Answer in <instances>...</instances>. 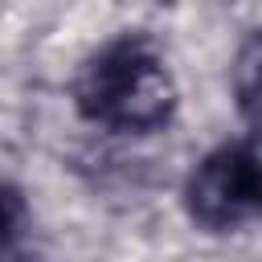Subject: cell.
I'll return each instance as SVG.
<instances>
[{
    "label": "cell",
    "mask_w": 262,
    "mask_h": 262,
    "mask_svg": "<svg viewBox=\"0 0 262 262\" xmlns=\"http://www.w3.org/2000/svg\"><path fill=\"white\" fill-rule=\"evenodd\" d=\"M12 262H37V258H33V254H20V258H12Z\"/></svg>",
    "instance_id": "obj_5"
},
{
    "label": "cell",
    "mask_w": 262,
    "mask_h": 262,
    "mask_svg": "<svg viewBox=\"0 0 262 262\" xmlns=\"http://www.w3.org/2000/svg\"><path fill=\"white\" fill-rule=\"evenodd\" d=\"M29 225H33V209H29V196L12 184V180H0V262H12L25 250V237H29Z\"/></svg>",
    "instance_id": "obj_4"
},
{
    "label": "cell",
    "mask_w": 262,
    "mask_h": 262,
    "mask_svg": "<svg viewBox=\"0 0 262 262\" xmlns=\"http://www.w3.org/2000/svg\"><path fill=\"white\" fill-rule=\"evenodd\" d=\"M229 90L242 123L262 135V29H250L237 41L233 66H229Z\"/></svg>",
    "instance_id": "obj_3"
},
{
    "label": "cell",
    "mask_w": 262,
    "mask_h": 262,
    "mask_svg": "<svg viewBox=\"0 0 262 262\" xmlns=\"http://www.w3.org/2000/svg\"><path fill=\"white\" fill-rule=\"evenodd\" d=\"M184 213L201 233H242L262 221V147L254 139L217 143L184 180Z\"/></svg>",
    "instance_id": "obj_2"
},
{
    "label": "cell",
    "mask_w": 262,
    "mask_h": 262,
    "mask_svg": "<svg viewBox=\"0 0 262 262\" xmlns=\"http://www.w3.org/2000/svg\"><path fill=\"white\" fill-rule=\"evenodd\" d=\"M82 123L111 135H156L176 119L180 86L168 53L143 33L102 41L74 74L70 86Z\"/></svg>",
    "instance_id": "obj_1"
}]
</instances>
